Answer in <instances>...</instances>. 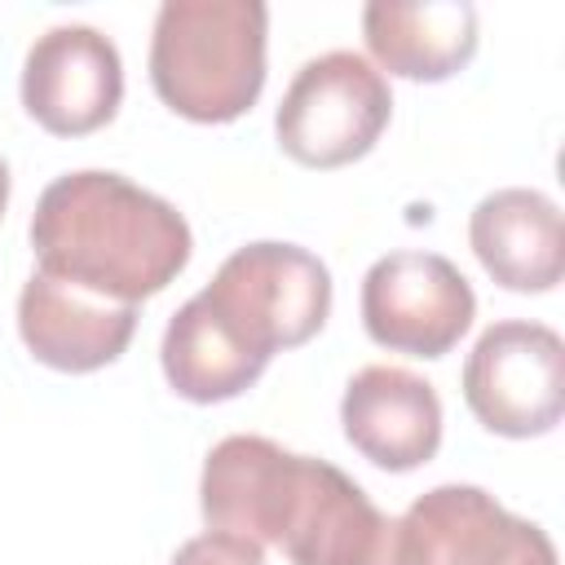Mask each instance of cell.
Instances as JSON below:
<instances>
[{"instance_id":"obj_1","label":"cell","mask_w":565,"mask_h":565,"mask_svg":"<svg viewBox=\"0 0 565 565\" xmlns=\"http://www.w3.org/2000/svg\"><path fill=\"white\" fill-rule=\"evenodd\" d=\"M199 508L207 530L274 543L291 565H388L393 516L335 463L291 455L256 433L207 450Z\"/></svg>"},{"instance_id":"obj_2","label":"cell","mask_w":565,"mask_h":565,"mask_svg":"<svg viewBox=\"0 0 565 565\" xmlns=\"http://www.w3.org/2000/svg\"><path fill=\"white\" fill-rule=\"evenodd\" d=\"M40 274L115 305L159 296L190 260L185 216L119 172L84 168L44 185L31 216Z\"/></svg>"},{"instance_id":"obj_3","label":"cell","mask_w":565,"mask_h":565,"mask_svg":"<svg viewBox=\"0 0 565 565\" xmlns=\"http://www.w3.org/2000/svg\"><path fill=\"white\" fill-rule=\"evenodd\" d=\"M269 9L260 0H163L150 35V84L194 124L247 115L265 88Z\"/></svg>"},{"instance_id":"obj_4","label":"cell","mask_w":565,"mask_h":565,"mask_svg":"<svg viewBox=\"0 0 565 565\" xmlns=\"http://www.w3.org/2000/svg\"><path fill=\"white\" fill-rule=\"evenodd\" d=\"M199 300L238 349L269 362L278 349H296L322 331L331 274L313 252L265 238L230 252Z\"/></svg>"},{"instance_id":"obj_5","label":"cell","mask_w":565,"mask_h":565,"mask_svg":"<svg viewBox=\"0 0 565 565\" xmlns=\"http://www.w3.org/2000/svg\"><path fill=\"white\" fill-rule=\"evenodd\" d=\"M393 115L388 79L349 49L309 57L287 84L274 132L287 159L305 168H344L380 141Z\"/></svg>"},{"instance_id":"obj_6","label":"cell","mask_w":565,"mask_h":565,"mask_svg":"<svg viewBox=\"0 0 565 565\" xmlns=\"http://www.w3.org/2000/svg\"><path fill=\"white\" fill-rule=\"evenodd\" d=\"M463 402L499 437H543L565 415V344L543 322H494L463 362Z\"/></svg>"},{"instance_id":"obj_7","label":"cell","mask_w":565,"mask_h":565,"mask_svg":"<svg viewBox=\"0 0 565 565\" xmlns=\"http://www.w3.org/2000/svg\"><path fill=\"white\" fill-rule=\"evenodd\" d=\"M388 565H556V547L481 486H433L393 521Z\"/></svg>"},{"instance_id":"obj_8","label":"cell","mask_w":565,"mask_h":565,"mask_svg":"<svg viewBox=\"0 0 565 565\" xmlns=\"http://www.w3.org/2000/svg\"><path fill=\"white\" fill-rule=\"evenodd\" d=\"M477 296L437 252H388L362 278V327L388 353L441 358L472 327Z\"/></svg>"},{"instance_id":"obj_9","label":"cell","mask_w":565,"mask_h":565,"mask_svg":"<svg viewBox=\"0 0 565 565\" xmlns=\"http://www.w3.org/2000/svg\"><path fill=\"white\" fill-rule=\"evenodd\" d=\"M124 102L119 49L97 26H53L22 62V106L53 137H84L115 119Z\"/></svg>"},{"instance_id":"obj_10","label":"cell","mask_w":565,"mask_h":565,"mask_svg":"<svg viewBox=\"0 0 565 565\" xmlns=\"http://www.w3.org/2000/svg\"><path fill=\"white\" fill-rule=\"evenodd\" d=\"M340 424L362 459L388 472H411L441 446V397L424 375L375 362L344 384Z\"/></svg>"},{"instance_id":"obj_11","label":"cell","mask_w":565,"mask_h":565,"mask_svg":"<svg viewBox=\"0 0 565 565\" xmlns=\"http://www.w3.org/2000/svg\"><path fill=\"white\" fill-rule=\"evenodd\" d=\"M18 331L35 362L84 375L110 366L128 349L137 331V305H115L49 274H31L18 296Z\"/></svg>"},{"instance_id":"obj_12","label":"cell","mask_w":565,"mask_h":565,"mask_svg":"<svg viewBox=\"0 0 565 565\" xmlns=\"http://www.w3.org/2000/svg\"><path fill=\"white\" fill-rule=\"evenodd\" d=\"M468 243L508 291H552L565 274L561 207L543 190L508 185L486 194L468 216Z\"/></svg>"},{"instance_id":"obj_13","label":"cell","mask_w":565,"mask_h":565,"mask_svg":"<svg viewBox=\"0 0 565 565\" xmlns=\"http://www.w3.org/2000/svg\"><path fill=\"white\" fill-rule=\"evenodd\" d=\"M362 40L388 75L441 84L477 53V9L463 0H371Z\"/></svg>"},{"instance_id":"obj_14","label":"cell","mask_w":565,"mask_h":565,"mask_svg":"<svg viewBox=\"0 0 565 565\" xmlns=\"http://www.w3.org/2000/svg\"><path fill=\"white\" fill-rule=\"evenodd\" d=\"M159 358H163V375H168L172 393L185 397V402H199V406L238 397V393L252 388V384L265 375V366H269V362L252 358L247 349H238V344L221 331V322L203 309L199 296H190V300L172 313V322H168V331H163Z\"/></svg>"},{"instance_id":"obj_15","label":"cell","mask_w":565,"mask_h":565,"mask_svg":"<svg viewBox=\"0 0 565 565\" xmlns=\"http://www.w3.org/2000/svg\"><path fill=\"white\" fill-rule=\"evenodd\" d=\"M168 565H265V552H260V543H252L243 534L207 530V534L185 539Z\"/></svg>"},{"instance_id":"obj_16","label":"cell","mask_w":565,"mask_h":565,"mask_svg":"<svg viewBox=\"0 0 565 565\" xmlns=\"http://www.w3.org/2000/svg\"><path fill=\"white\" fill-rule=\"evenodd\" d=\"M4 203H9V163L0 159V216H4Z\"/></svg>"}]
</instances>
